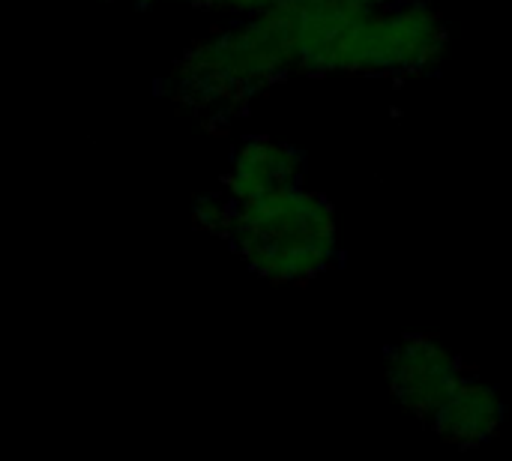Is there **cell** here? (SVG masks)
<instances>
[{
  "label": "cell",
  "mask_w": 512,
  "mask_h": 461,
  "mask_svg": "<svg viewBox=\"0 0 512 461\" xmlns=\"http://www.w3.org/2000/svg\"><path fill=\"white\" fill-rule=\"evenodd\" d=\"M396 393L417 414H435L438 429L450 438H483L495 426V399L465 381L432 342H417L402 351Z\"/></svg>",
  "instance_id": "obj_1"
},
{
  "label": "cell",
  "mask_w": 512,
  "mask_h": 461,
  "mask_svg": "<svg viewBox=\"0 0 512 461\" xmlns=\"http://www.w3.org/2000/svg\"><path fill=\"white\" fill-rule=\"evenodd\" d=\"M246 246L258 255V267L267 273H309L324 255L327 222L318 216L306 195H294L285 186L243 198Z\"/></svg>",
  "instance_id": "obj_2"
}]
</instances>
